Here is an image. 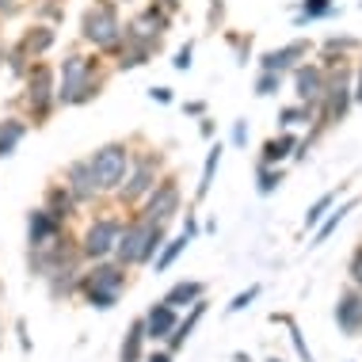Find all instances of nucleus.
Listing matches in <instances>:
<instances>
[{"label": "nucleus", "instance_id": "49", "mask_svg": "<svg viewBox=\"0 0 362 362\" xmlns=\"http://www.w3.org/2000/svg\"><path fill=\"white\" fill-rule=\"evenodd\" d=\"M153 4H160L164 12H168V16H175V12H180V8H183V0H153Z\"/></svg>", "mask_w": 362, "mask_h": 362}, {"label": "nucleus", "instance_id": "23", "mask_svg": "<svg viewBox=\"0 0 362 362\" xmlns=\"http://www.w3.org/2000/svg\"><path fill=\"white\" fill-rule=\"evenodd\" d=\"M27 130H31V122L19 119V115H8V119H0V160H8L19 145H23Z\"/></svg>", "mask_w": 362, "mask_h": 362}, {"label": "nucleus", "instance_id": "30", "mask_svg": "<svg viewBox=\"0 0 362 362\" xmlns=\"http://www.w3.org/2000/svg\"><path fill=\"white\" fill-rule=\"evenodd\" d=\"M332 16H339L336 0H301L298 12H293V23L305 27V23H317V19H332Z\"/></svg>", "mask_w": 362, "mask_h": 362}, {"label": "nucleus", "instance_id": "48", "mask_svg": "<svg viewBox=\"0 0 362 362\" xmlns=\"http://www.w3.org/2000/svg\"><path fill=\"white\" fill-rule=\"evenodd\" d=\"M183 233H187L191 240L199 237V218H194V214H187V221H183Z\"/></svg>", "mask_w": 362, "mask_h": 362}, {"label": "nucleus", "instance_id": "22", "mask_svg": "<svg viewBox=\"0 0 362 362\" xmlns=\"http://www.w3.org/2000/svg\"><path fill=\"white\" fill-rule=\"evenodd\" d=\"M202 317H206V298H199V301L191 305L187 317H180V325H175V328H172V336L164 339V351H168V355H175V351H180V347L194 336V328H199V320H202Z\"/></svg>", "mask_w": 362, "mask_h": 362}, {"label": "nucleus", "instance_id": "39", "mask_svg": "<svg viewBox=\"0 0 362 362\" xmlns=\"http://www.w3.org/2000/svg\"><path fill=\"white\" fill-rule=\"evenodd\" d=\"M4 65H8V73H12V76H19V81H23L27 69H31L35 62H31L23 50H19V46H8V50H4Z\"/></svg>", "mask_w": 362, "mask_h": 362}, {"label": "nucleus", "instance_id": "26", "mask_svg": "<svg viewBox=\"0 0 362 362\" xmlns=\"http://www.w3.org/2000/svg\"><path fill=\"white\" fill-rule=\"evenodd\" d=\"M145 221V218H141ZM168 240V225H160V221H145V229H141V252H138V267H145V263H153L156 259V252H160V244Z\"/></svg>", "mask_w": 362, "mask_h": 362}, {"label": "nucleus", "instance_id": "9", "mask_svg": "<svg viewBox=\"0 0 362 362\" xmlns=\"http://www.w3.org/2000/svg\"><path fill=\"white\" fill-rule=\"evenodd\" d=\"M180 210H183V187H180V180H175V175H160V180H156V187L141 199L138 218L168 225Z\"/></svg>", "mask_w": 362, "mask_h": 362}, {"label": "nucleus", "instance_id": "46", "mask_svg": "<svg viewBox=\"0 0 362 362\" xmlns=\"http://www.w3.org/2000/svg\"><path fill=\"white\" fill-rule=\"evenodd\" d=\"M351 95H355V103H362V62L355 65V73H351Z\"/></svg>", "mask_w": 362, "mask_h": 362}, {"label": "nucleus", "instance_id": "38", "mask_svg": "<svg viewBox=\"0 0 362 362\" xmlns=\"http://www.w3.org/2000/svg\"><path fill=\"white\" fill-rule=\"evenodd\" d=\"M282 84H286V76H282V73H263V69H259L256 88H252V92H256L259 100H271V95H279V92H282Z\"/></svg>", "mask_w": 362, "mask_h": 362}, {"label": "nucleus", "instance_id": "47", "mask_svg": "<svg viewBox=\"0 0 362 362\" xmlns=\"http://www.w3.org/2000/svg\"><path fill=\"white\" fill-rule=\"evenodd\" d=\"M149 100H153V103H172L175 95H172V88L160 84V88H149Z\"/></svg>", "mask_w": 362, "mask_h": 362}, {"label": "nucleus", "instance_id": "33", "mask_svg": "<svg viewBox=\"0 0 362 362\" xmlns=\"http://www.w3.org/2000/svg\"><path fill=\"white\" fill-rule=\"evenodd\" d=\"M187 244H191L187 233H180V237H168V240H164L160 252H156V259H153V271H156V275H164V271H168L172 263L180 259L183 252H187Z\"/></svg>", "mask_w": 362, "mask_h": 362}, {"label": "nucleus", "instance_id": "11", "mask_svg": "<svg viewBox=\"0 0 362 362\" xmlns=\"http://www.w3.org/2000/svg\"><path fill=\"white\" fill-rule=\"evenodd\" d=\"M164 31H172V16L164 12L160 4H145V8H138L134 12V19L126 23V35L130 38H141V42H149V46H156L160 50V42H164Z\"/></svg>", "mask_w": 362, "mask_h": 362}, {"label": "nucleus", "instance_id": "2", "mask_svg": "<svg viewBox=\"0 0 362 362\" xmlns=\"http://www.w3.org/2000/svg\"><path fill=\"white\" fill-rule=\"evenodd\" d=\"M126 282H130V275H126L122 263H115V259H95L88 271L81 267V286H76V293H84V301H88L92 309L107 313V309L119 305Z\"/></svg>", "mask_w": 362, "mask_h": 362}, {"label": "nucleus", "instance_id": "50", "mask_svg": "<svg viewBox=\"0 0 362 362\" xmlns=\"http://www.w3.org/2000/svg\"><path fill=\"white\" fill-rule=\"evenodd\" d=\"M199 134H202V138H214V119H206V115H202V119H199Z\"/></svg>", "mask_w": 362, "mask_h": 362}, {"label": "nucleus", "instance_id": "8", "mask_svg": "<svg viewBox=\"0 0 362 362\" xmlns=\"http://www.w3.org/2000/svg\"><path fill=\"white\" fill-rule=\"evenodd\" d=\"M69 263H81V252H76V240H69V233L50 240V244H42V248H27V271L42 282L54 279Z\"/></svg>", "mask_w": 362, "mask_h": 362}, {"label": "nucleus", "instance_id": "44", "mask_svg": "<svg viewBox=\"0 0 362 362\" xmlns=\"http://www.w3.org/2000/svg\"><path fill=\"white\" fill-rule=\"evenodd\" d=\"M221 23H225V0H210V8H206V27H210V31H218Z\"/></svg>", "mask_w": 362, "mask_h": 362}, {"label": "nucleus", "instance_id": "41", "mask_svg": "<svg viewBox=\"0 0 362 362\" xmlns=\"http://www.w3.org/2000/svg\"><path fill=\"white\" fill-rule=\"evenodd\" d=\"M229 46H233V54H237V65H248V57H252V35L244 38V35H229Z\"/></svg>", "mask_w": 362, "mask_h": 362}, {"label": "nucleus", "instance_id": "29", "mask_svg": "<svg viewBox=\"0 0 362 362\" xmlns=\"http://www.w3.org/2000/svg\"><path fill=\"white\" fill-rule=\"evenodd\" d=\"M76 286H81V263H69V267H62L54 279H46V290H50V298H54V301L73 298Z\"/></svg>", "mask_w": 362, "mask_h": 362}, {"label": "nucleus", "instance_id": "3", "mask_svg": "<svg viewBox=\"0 0 362 362\" xmlns=\"http://www.w3.org/2000/svg\"><path fill=\"white\" fill-rule=\"evenodd\" d=\"M122 35H126V23H122V12H119L115 0H95V4L84 8L81 38L95 54H115L119 42H122Z\"/></svg>", "mask_w": 362, "mask_h": 362}, {"label": "nucleus", "instance_id": "53", "mask_svg": "<svg viewBox=\"0 0 362 362\" xmlns=\"http://www.w3.org/2000/svg\"><path fill=\"white\" fill-rule=\"evenodd\" d=\"M141 362H172V355L168 351H153V355H145Z\"/></svg>", "mask_w": 362, "mask_h": 362}, {"label": "nucleus", "instance_id": "43", "mask_svg": "<svg viewBox=\"0 0 362 362\" xmlns=\"http://www.w3.org/2000/svg\"><path fill=\"white\" fill-rule=\"evenodd\" d=\"M248 119H237V122H233V130H229V145H233V149H244V145H248Z\"/></svg>", "mask_w": 362, "mask_h": 362}, {"label": "nucleus", "instance_id": "31", "mask_svg": "<svg viewBox=\"0 0 362 362\" xmlns=\"http://www.w3.org/2000/svg\"><path fill=\"white\" fill-rule=\"evenodd\" d=\"M221 156H225V145H210V153H206V164H202V175H199V187H194V199H206V194L214 191V180H218V168H221Z\"/></svg>", "mask_w": 362, "mask_h": 362}, {"label": "nucleus", "instance_id": "57", "mask_svg": "<svg viewBox=\"0 0 362 362\" xmlns=\"http://www.w3.org/2000/svg\"><path fill=\"white\" fill-rule=\"evenodd\" d=\"M358 8H362V4H358Z\"/></svg>", "mask_w": 362, "mask_h": 362}, {"label": "nucleus", "instance_id": "19", "mask_svg": "<svg viewBox=\"0 0 362 362\" xmlns=\"http://www.w3.org/2000/svg\"><path fill=\"white\" fill-rule=\"evenodd\" d=\"M153 54H156V46L141 42V38H130V35H122L119 50H115V69H119V73L141 69V65H149V62H153Z\"/></svg>", "mask_w": 362, "mask_h": 362}, {"label": "nucleus", "instance_id": "21", "mask_svg": "<svg viewBox=\"0 0 362 362\" xmlns=\"http://www.w3.org/2000/svg\"><path fill=\"white\" fill-rule=\"evenodd\" d=\"M293 149H298V134L293 130H279L275 138H267L263 141V149H259V160L256 164H267V168H279V164H286Z\"/></svg>", "mask_w": 362, "mask_h": 362}, {"label": "nucleus", "instance_id": "20", "mask_svg": "<svg viewBox=\"0 0 362 362\" xmlns=\"http://www.w3.org/2000/svg\"><path fill=\"white\" fill-rule=\"evenodd\" d=\"M54 42H57V31H54V23H35V27H27L23 38H19V50H23L31 62H42L46 54L54 50Z\"/></svg>", "mask_w": 362, "mask_h": 362}, {"label": "nucleus", "instance_id": "56", "mask_svg": "<svg viewBox=\"0 0 362 362\" xmlns=\"http://www.w3.org/2000/svg\"><path fill=\"white\" fill-rule=\"evenodd\" d=\"M267 362H282V358H267Z\"/></svg>", "mask_w": 362, "mask_h": 362}, {"label": "nucleus", "instance_id": "58", "mask_svg": "<svg viewBox=\"0 0 362 362\" xmlns=\"http://www.w3.org/2000/svg\"><path fill=\"white\" fill-rule=\"evenodd\" d=\"M358 290H362V286H358Z\"/></svg>", "mask_w": 362, "mask_h": 362}, {"label": "nucleus", "instance_id": "25", "mask_svg": "<svg viewBox=\"0 0 362 362\" xmlns=\"http://www.w3.org/2000/svg\"><path fill=\"white\" fill-rule=\"evenodd\" d=\"M42 210L54 214L57 221L69 225V218L76 214V202H73V194L65 191V183H50V187H46V194H42Z\"/></svg>", "mask_w": 362, "mask_h": 362}, {"label": "nucleus", "instance_id": "55", "mask_svg": "<svg viewBox=\"0 0 362 362\" xmlns=\"http://www.w3.org/2000/svg\"><path fill=\"white\" fill-rule=\"evenodd\" d=\"M115 4H130V0H115Z\"/></svg>", "mask_w": 362, "mask_h": 362}, {"label": "nucleus", "instance_id": "16", "mask_svg": "<svg viewBox=\"0 0 362 362\" xmlns=\"http://www.w3.org/2000/svg\"><path fill=\"white\" fill-rule=\"evenodd\" d=\"M141 325H145V339H153V344H164V339L172 336V328L180 325V309L164 305V301H153L149 313L141 317Z\"/></svg>", "mask_w": 362, "mask_h": 362}, {"label": "nucleus", "instance_id": "40", "mask_svg": "<svg viewBox=\"0 0 362 362\" xmlns=\"http://www.w3.org/2000/svg\"><path fill=\"white\" fill-rule=\"evenodd\" d=\"M256 298H259V286H248V290H240L237 298H233L229 305H225V313H244V309H248Z\"/></svg>", "mask_w": 362, "mask_h": 362}, {"label": "nucleus", "instance_id": "42", "mask_svg": "<svg viewBox=\"0 0 362 362\" xmlns=\"http://www.w3.org/2000/svg\"><path fill=\"white\" fill-rule=\"evenodd\" d=\"M172 65H175V73H187L191 65H194V42H183L180 50H175V57H172Z\"/></svg>", "mask_w": 362, "mask_h": 362}, {"label": "nucleus", "instance_id": "27", "mask_svg": "<svg viewBox=\"0 0 362 362\" xmlns=\"http://www.w3.org/2000/svg\"><path fill=\"white\" fill-rule=\"evenodd\" d=\"M199 298H206V286H202V282H194V279H180L160 301H164V305H172V309H187Z\"/></svg>", "mask_w": 362, "mask_h": 362}, {"label": "nucleus", "instance_id": "34", "mask_svg": "<svg viewBox=\"0 0 362 362\" xmlns=\"http://www.w3.org/2000/svg\"><path fill=\"white\" fill-rule=\"evenodd\" d=\"M309 122H317V107L309 103L279 107V130H298V126H309Z\"/></svg>", "mask_w": 362, "mask_h": 362}, {"label": "nucleus", "instance_id": "24", "mask_svg": "<svg viewBox=\"0 0 362 362\" xmlns=\"http://www.w3.org/2000/svg\"><path fill=\"white\" fill-rule=\"evenodd\" d=\"M355 206H358V199H347V202H339V206H332V210L325 214V218H320V225H317V229H313V240H309V248H320V244H325V240L332 237V233H336L339 225H344V218H347V214L355 210Z\"/></svg>", "mask_w": 362, "mask_h": 362}, {"label": "nucleus", "instance_id": "18", "mask_svg": "<svg viewBox=\"0 0 362 362\" xmlns=\"http://www.w3.org/2000/svg\"><path fill=\"white\" fill-rule=\"evenodd\" d=\"M336 325H339V332H347V336H358L362 332V290L358 286H347L344 293H339Z\"/></svg>", "mask_w": 362, "mask_h": 362}, {"label": "nucleus", "instance_id": "28", "mask_svg": "<svg viewBox=\"0 0 362 362\" xmlns=\"http://www.w3.org/2000/svg\"><path fill=\"white\" fill-rule=\"evenodd\" d=\"M355 50H362V42L358 38H351V35H328L325 42H320V57H325V69L328 65H336V62H344L347 54H355Z\"/></svg>", "mask_w": 362, "mask_h": 362}, {"label": "nucleus", "instance_id": "5", "mask_svg": "<svg viewBox=\"0 0 362 362\" xmlns=\"http://www.w3.org/2000/svg\"><path fill=\"white\" fill-rule=\"evenodd\" d=\"M351 73H355V65L347 62H336L328 65V81H325V95H320L317 103V126H339L351 115V107H355V95H351Z\"/></svg>", "mask_w": 362, "mask_h": 362}, {"label": "nucleus", "instance_id": "4", "mask_svg": "<svg viewBox=\"0 0 362 362\" xmlns=\"http://www.w3.org/2000/svg\"><path fill=\"white\" fill-rule=\"evenodd\" d=\"M164 175V156L156 149H134L130 168H126V180L115 187V199L119 206H141V199L156 187V180Z\"/></svg>", "mask_w": 362, "mask_h": 362}, {"label": "nucleus", "instance_id": "12", "mask_svg": "<svg viewBox=\"0 0 362 362\" xmlns=\"http://www.w3.org/2000/svg\"><path fill=\"white\" fill-rule=\"evenodd\" d=\"M62 183H65V191L73 194L76 206H92V202L103 194L100 183H95V172H92V164H88V156H84V160H69V164H65Z\"/></svg>", "mask_w": 362, "mask_h": 362}, {"label": "nucleus", "instance_id": "14", "mask_svg": "<svg viewBox=\"0 0 362 362\" xmlns=\"http://www.w3.org/2000/svg\"><path fill=\"white\" fill-rule=\"evenodd\" d=\"M309 54H313V42H309V38H293V42L279 46V50H267V54H263V57H259V69H263V73H282V76H286L293 65H301Z\"/></svg>", "mask_w": 362, "mask_h": 362}, {"label": "nucleus", "instance_id": "6", "mask_svg": "<svg viewBox=\"0 0 362 362\" xmlns=\"http://www.w3.org/2000/svg\"><path fill=\"white\" fill-rule=\"evenodd\" d=\"M23 107H27V122L42 126L57 111V73L46 62H35L23 76Z\"/></svg>", "mask_w": 362, "mask_h": 362}, {"label": "nucleus", "instance_id": "54", "mask_svg": "<svg viewBox=\"0 0 362 362\" xmlns=\"http://www.w3.org/2000/svg\"><path fill=\"white\" fill-rule=\"evenodd\" d=\"M4 50H8V46H4V38H0V69H4Z\"/></svg>", "mask_w": 362, "mask_h": 362}, {"label": "nucleus", "instance_id": "51", "mask_svg": "<svg viewBox=\"0 0 362 362\" xmlns=\"http://www.w3.org/2000/svg\"><path fill=\"white\" fill-rule=\"evenodd\" d=\"M16 332H19V347L31 351V339H27V325H23V320H16Z\"/></svg>", "mask_w": 362, "mask_h": 362}, {"label": "nucleus", "instance_id": "7", "mask_svg": "<svg viewBox=\"0 0 362 362\" xmlns=\"http://www.w3.org/2000/svg\"><path fill=\"white\" fill-rule=\"evenodd\" d=\"M130 156H134V145L130 141H103L100 149L88 156L95 172V183H100L103 194H115V187L126 180V168H130Z\"/></svg>", "mask_w": 362, "mask_h": 362}, {"label": "nucleus", "instance_id": "32", "mask_svg": "<svg viewBox=\"0 0 362 362\" xmlns=\"http://www.w3.org/2000/svg\"><path fill=\"white\" fill-rule=\"evenodd\" d=\"M141 358H145V325L138 317L130 328H126V339L119 347V362H141Z\"/></svg>", "mask_w": 362, "mask_h": 362}, {"label": "nucleus", "instance_id": "45", "mask_svg": "<svg viewBox=\"0 0 362 362\" xmlns=\"http://www.w3.org/2000/svg\"><path fill=\"white\" fill-rule=\"evenodd\" d=\"M183 115H191V119H202V115H206V100H187V103H183Z\"/></svg>", "mask_w": 362, "mask_h": 362}, {"label": "nucleus", "instance_id": "37", "mask_svg": "<svg viewBox=\"0 0 362 362\" xmlns=\"http://www.w3.org/2000/svg\"><path fill=\"white\" fill-rule=\"evenodd\" d=\"M336 199H339V191H325V194H320V199L305 210V229H317L320 218H325V214H328L332 206H336Z\"/></svg>", "mask_w": 362, "mask_h": 362}, {"label": "nucleus", "instance_id": "36", "mask_svg": "<svg viewBox=\"0 0 362 362\" xmlns=\"http://www.w3.org/2000/svg\"><path fill=\"white\" fill-rule=\"evenodd\" d=\"M275 325H286V332H290V344H293V351H298V358L301 362H313V351H309V344H305V336H301V328L293 325V317H286V313H275Z\"/></svg>", "mask_w": 362, "mask_h": 362}, {"label": "nucleus", "instance_id": "35", "mask_svg": "<svg viewBox=\"0 0 362 362\" xmlns=\"http://www.w3.org/2000/svg\"><path fill=\"white\" fill-rule=\"evenodd\" d=\"M282 183H286V172H282V164L279 168H267V164H256V191L263 194V199H271Z\"/></svg>", "mask_w": 362, "mask_h": 362}, {"label": "nucleus", "instance_id": "10", "mask_svg": "<svg viewBox=\"0 0 362 362\" xmlns=\"http://www.w3.org/2000/svg\"><path fill=\"white\" fill-rule=\"evenodd\" d=\"M119 233H122V218H111V214L95 218V221L84 229V237L76 240V252H81V259H88V263L111 259V256H115V244H119Z\"/></svg>", "mask_w": 362, "mask_h": 362}, {"label": "nucleus", "instance_id": "17", "mask_svg": "<svg viewBox=\"0 0 362 362\" xmlns=\"http://www.w3.org/2000/svg\"><path fill=\"white\" fill-rule=\"evenodd\" d=\"M141 229L145 221L134 214L130 221H122V233H119V244H115V263H122V267H138V252H141Z\"/></svg>", "mask_w": 362, "mask_h": 362}, {"label": "nucleus", "instance_id": "15", "mask_svg": "<svg viewBox=\"0 0 362 362\" xmlns=\"http://www.w3.org/2000/svg\"><path fill=\"white\" fill-rule=\"evenodd\" d=\"M57 237H65V221H57L42 206L27 214V248H42V244H50Z\"/></svg>", "mask_w": 362, "mask_h": 362}, {"label": "nucleus", "instance_id": "52", "mask_svg": "<svg viewBox=\"0 0 362 362\" xmlns=\"http://www.w3.org/2000/svg\"><path fill=\"white\" fill-rule=\"evenodd\" d=\"M19 12V0H0V16H16Z\"/></svg>", "mask_w": 362, "mask_h": 362}, {"label": "nucleus", "instance_id": "13", "mask_svg": "<svg viewBox=\"0 0 362 362\" xmlns=\"http://www.w3.org/2000/svg\"><path fill=\"white\" fill-rule=\"evenodd\" d=\"M293 95H298V103H309V107H317L320 103V95H325V81H328V69L320 62H301V65H293Z\"/></svg>", "mask_w": 362, "mask_h": 362}, {"label": "nucleus", "instance_id": "1", "mask_svg": "<svg viewBox=\"0 0 362 362\" xmlns=\"http://www.w3.org/2000/svg\"><path fill=\"white\" fill-rule=\"evenodd\" d=\"M57 107H84L103 92L107 73L95 54L81 50H65L62 65H57Z\"/></svg>", "mask_w": 362, "mask_h": 362}]
</instances>
